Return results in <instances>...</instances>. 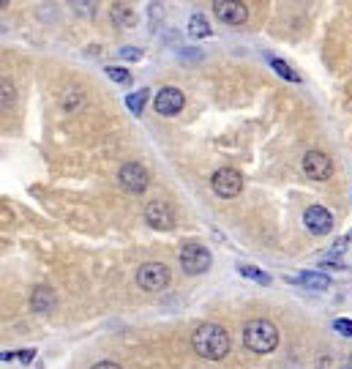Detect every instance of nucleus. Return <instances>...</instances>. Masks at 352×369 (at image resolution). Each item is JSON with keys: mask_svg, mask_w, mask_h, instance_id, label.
<instances>
[{"mask_svg": "<svg viewBox=\"0 0 352 369\" xmlns=\"http://www.w3.org/2000/svg\"><path fill=\"white\" fill-rule=\"evenodd\" d=\"M188 33H191L194 38H202V36H210V27H208V19H205L202 14H194V16L188 19Z\"/></svg>", "mask_w": 352, "mask_h": 369, "instance_id": "4468645a", "label": "nucleus"}, {"mask_svg": "<svg viewBox=\"0 0 352 369\" xmlns=\"http://www.w3.org/2000/svg\"><path fill=\"white\" fill-rule=\"evenodd\" d=\"M148 88H142V91H137V93H131L129 99H126V104H129V110L134 112V115H140L142 112V107H145V99H148Z\"/></svg>", "mask_w": 352, "mask_h": 369, "instance_id": "f3484780", "label": "nucleus"}, {"mask_svg": "<svg viewBox=\"0 0 352 369\" xmlns=\"http://www.w3.org/2000/svg\"><path fill=\"white\" fill-rule=\"evenodd\" d=\"M334 331H339L342 337H350V340H352V320H347V318L334 320Z\"/></svg>", "mask_w": 352, "mask_h": 369, "instance_id": "6ab92c4d", "label": "nucleus"}, {"mask_svg": "<svg viewBox=\"0 0 352 369\" xmlns=\"http://www.w3.org/2000/svg\"><path fill=\"white\" fill-rule=\"evenodd\" d=\"M93 369H123L121 364H115V361H101V364H96Z\"/></svg>", "mask_w": 352, "mask_h": 369, "instance_id": "5701e85b", "label": "nucleus"}, {"mask_svg": "<svg viewBox=\"0 0 352 369\" xmlns=\"http://www.w3.org/2000/svg\"><path fill=\"white\" fill-rule=\"evenodd\" d=\"M210 186H213V191H216L218 197H235V194H240V189H243V176H240L238 170H232V167H221V170L213 173Z\"/></svg>", "mask_w": 352, "mask_h": 369, "instance_id": "39448f33", "label": "nucleus"}, {"mask_svg": "<svg viewBox=\"0 0 352 369\" xmlns=\"http://www.w3.org/2000/svg\"><path fill=\"white\" fill-rule=\"evenodd\" d=\"M118 55L126 58V60H140V58H142V49H137V47H123Z\"/></svg>", "mask_w": 352, "mask_h": 369, "instance_id": "aec40b11", "label": "nucleus"}, {"mask_svg": "<svg viewBox=\"0 0 352 369\" xmlns=\"http://www.w3.org/2000/svg\"><path fill=\"white\" fill-rule=\"evenodd\" d=\"M287 282L303 285L309 290H328L331 287V279L325 274H314V271H306V274H298V276H287Z\"/></svg>", "mask_w": 352, "mask_h": 369, "instance_id": "f8f14e48", "label": "nucleus"}, {"mask_svg": "<svg viewBox=\"0 0 352 369\" xmlns=\"http://www.w3.org/2000/svg\"><path fill=\"white\" fill-rule=\"evenodd\" d=\"M271 66L279 71V77H284V80H290V82H301V74H298L290 63H284V60H279V58H271Z\"/></svg>", "mask_w": 352, "mask_h": 369, "instance_id": "2eb2a0df", "label": "nucleus"}, {"mask_svg": "<svg viewBox=\"0 0 352 369\" xmlns=\"http://www.w3.org/2000/svg\"><path fill=\"white\" fill-rule=\"evenodd\" d=\"M183 104H186V96H183V91H177V88H162V91L156 93V99H153L156 112H159V115H167V118L177 115V112L183 110Z\"/></svg>", "mask_w": 352, "mask_h": 369, "instance_id": "9d476101", "label": "nucleus"}, {"mask_svg": "<svg viewBox=\"0 0 352 369\" xmlns=\"http://www.w3.org/2000/svg\"><path fill=\"white\" fill-rule=\"evenodd\" d=\"M52 307H55L52 290L49 287H36V293H33V309L47 315V312H52Z\"/></svg>", "mask_w": 352, "mask_h": 369, "instance_id": "ddd939ff", "label": "nucleus"}, {"mask_svg": "<svg viewBox=\"0 0 352 369\" xmlns=\"http://www.w3.org/2000/svg\"><path fill=\"white\" fill-rule=\"evenodd\" d=\"M347 367H350V369H352V353H350V361H347Z\"/></svg>", "mask_w": 352, "mask_h": 369, "instance_id": "b1692460", "label": "nucleus"}, {"mask_svg": "<svg viewBox=\"0 0 352 369\" xmlns=\"http://www.w3.org/2000/svg\"><path fill=\"white\" fill-rule=\"evenodd\" d=\"M107 77H110L112 82H121V85H129V82H131V74H129L126 69H121V66H110V69H107Z\"/></svg>", "mask_w": 352, "mask_h": 369, "instance_id": "a211bd4d", "label": "nucleus"}, {"mask_svg": "<svg viewBox=\"0 0 352 369\" xmlns=\"http://www.w3.org/2000/svg\"><path fill=\"white\" fill-rule=\"evenodd\" d=\"M137 285L148 293H156V290H164L170 285V268L164 263H145L140 265L137 271Z\"/></svg>", "mask_w": 352, "mask_h": 369, "instance_id": "20e7f679", "label": "nucleus"}, {"mask_svg": "<svg viewBox=\"0 0 352 369\" xmlns=\"http://www.w3.org/2000/svg\"><path fill=\"white\" fill-rule=\"evenodd\" d=\"M303 224H306V230H309L312 235H328V233L334 230V216H331L328 208L312 205V208H306V213H303Z\"/></svg>", "mask_w": 352, "mask_h": 369, "instance_id": "6e6552de", "label": "nucleus"}, {"mask_svg": "<svg viewBox=\"0 0 352 369\" xmlns=\"http://www.w3.org/2000/svg\"><path fill=\"white\" fill-rule=\"evenodd\" d=\"M16 356H19V361H22V364H30V361H33V356H36V350H22V353H16Z\"/></svg>", "mask_w": 352, "mask_h": 369, "instance_id": "4be33fe9", "label": "nucleus"}, {"mask_svg": "<svg viewBox=\"0 0 352 369\" xmlns=\"http://www.w3.org/2000/svg\"><path fill=\"white\" fill-rule=\"evenodd\" d=\"M5 102H8V104L14 102V91H11V82L3 80V104H5Z\"/></svg>", "mask_w": 352, "mask_h": 369, "instance_id": "412c9836", "label": "nucleus"}, {"mask_svg": "<svg viewBox=\"0 0 352 369\" xmlns=\"http://www.w3.org/2000/svg\"><path fill=\"white\" fill-rule=\"evenodd\" d=\"M191 345H194V353L208 359V361H218L229 353V334L224 326L218 323H202L194 337H191Z\"/></svg>", "mask_w": 352, "mask_h": 369, "instance_id": "f257e3e1", "label": "nucleus"}, {"mask_svg": "<svg viewBox=\"0 0 352 369\" xmlns=\"http://www.w3.org/2000/svg\"><path fill=\"white\" fill-rule=\"evenodd\" d=\"M303 170H306V176L312 181H328L331 173H334V165L323 151H309L303 156Z\"/></svg>", "mask_w": 352, "mask_h": 369, "instance_id": "9b49d317", "label": "nucleus"}, {"mask_svg": "<svg viewBox=\"0 0 352 369\" xmlns=\"http://www.w3.org/2000/svg\"><path fill=\"white\" fill-rule=\"evenodd\" d=\"M118 181H121V186H123L126 191H131V194H142V191L148 189V184H151V176H148V170H145L142 165L129 162V165L121 167Z\"/></svg>", "mask_w": 352, "mask_h": 369, "instance_id": "423d86ee", "label": "nucleus"}, {"mask_svg": "<svg viewBox=\"0 0 352 369\" xmlns=\"http://www.w3.org/2000/svg\"><path fill=\"white\" fill-rule=\"evenodd\" d=\"M344 369H350V367H344Z\"/></svg>", "mask_w": 352, "mask_h": 369, "instance_id": "393cba45", "label": "nucleus"}, {"mask_svg": "<svg viewBox=\"0 0 352 369\" xmlns=\"http://www.w3.org/2000/svg\"><path fill=\"white\" fill-rule=\"evenodd\" d=\"M243 345L254 353H271L279 345V329L271 320H251L243 329Z\"/></svg>", "mask_w": 352, "mask_h": 369, "instance_id": "f03ea898", "label": "nucleus"}, {"mask_svg": "<svg viewBox=\"0 0 352 369\" xmlns=\"http://www.w3.org/2000/svg\"><path fill=\"white\" fill-rule=\"evenodd\" d=\"M145 219H148V224L156 227V230H173V227H175V211H173L170 202H162V200L148 202Z\"/></svg>", "mask_w": 352, "mask_h": 369, "instance_id": "0eeeda50", "label": "nucleus"}, {"mask_svg": "<svg viewBox=\"0 0 352 369\" xmlns=\"http://www.w3.org/2000/svg\"><path fill=\"white\" fill-rule=\"evenodd\" d=\"M210 263H213V254H210V249L202 246V243H186V246L180 249V265H183V271L191 274V276L205 274V271L210 268Z\"/></svg>", "mask_w": 352, "mask_h": 369, "instance_id": "7ed1b4c3", "label": "nucleus"}, {"mask_svg": "<svg viewBox=\"0 0 352 369\" xmlns=\"http://www.w3.org/2000/svg\"><path fill=\"white\" fill-rule=\"evenodd\" d=\"M213 14L221 22H227V25H243L249 19V8L240 0H216L213 3Z\"/></svg>", "mask_w": 352, "mask_h": 369, "instance_id": "1a4fd4ad", "label": "nucleus"}, {"mask_svg": "<svg viewBox=\"0 0 352 369\" xmlns=\"http://www.w3.org/2000/svg\"><path fill=\"white\" fill-rule=\"evenodd\" d=\"M238 271H240V276H249V279H257V282H262V285H268L271 282V276L268 274H262L257 265H251V263H240L238 265Z\"/></svg>", "mask_w": 352, "mask_h": 369, "instance_id": "dca6fc26", "label": "nucleus"}]
</instances>
